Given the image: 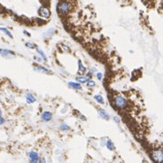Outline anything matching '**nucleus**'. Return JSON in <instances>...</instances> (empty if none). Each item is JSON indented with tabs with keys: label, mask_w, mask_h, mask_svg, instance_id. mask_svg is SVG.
Wrapping results in <instances>:
<instances>
[{
	"label": "nucleus",
	"mask_w": 163,
	"mask_h": 163,
	"mask_svg": "<svg viewBox=\"0 0 163 163\" xmlns=\"http://www.w3.org/2000/svg\"><path fill=\"white\" fill-rule=\"evenodd\" d=\"M72 8V5L71 2L68 1H63V2H59L57 5V10L59 13L63 14H67L68 13L71 12Z\"/></svg>",
	"instance_id": "f257e3e1"
},
{
	"label": "nucleus",
	"mask_w": 163,
	"mask_h": 163,
	"mask_svg": "<svg viewBox=\"0 0 163 163\" xmlns=\"http://www.w3.org/2000/svg\"><path fill=\"white\" fill-rule=\"evenodd\" d=\"M114 104L119 109H125L128 105V101L124 97L121 95H118L114 98Z\"/></svg>",
	"instance_id": "f03ea898"
},
{
	"label": "nucleus",
	"mask_w": 163,
	"mask_h": 163,
	"mask_svg": "<svg viewBox=\"0 0 163 163\" xmlns=\"http://www.w3.org/2000/svg\"><path fill=\"white\" fill-rule=\"evenodd\" d=\"M152 158H153V159L157 163H162V161H163L162 151H161L160 150H155V151L152 153Z\"/></svg>",
	"instance_id": "7ed1b4c3"
},
{
	"label": "nucleus",
	"mask_w": 163,
	"mask_h": 163,
	"mask_svg": "<svg viewBox=\"0 0 163 163\" xmlns=\"http://www.w3.org/2000/svg\"><path fill=\"white\" fill-rule=\"evenodd\" d=\"M38 13H39L40 16L45 17V18H48V17H50V16H51L50 9L46 6H41L39 9V11H38Z\"/></svg>",
	"instance_id": "20e7f679"
},
{
	"label": "nucleus",
	"mask_w": 163,
	"mask_h": 163,
	"mask_svg": "<svg viewBox=\"0 0 163 163\" xmlns=\"http://www.w3.org/2000/svg\"><path fill=\"white\" fill-rule=\"evenodd\" d=\"M29 160H30V163L39 162V155H38L37 152L31 151L30 153H29Z\"/></svg>",
	"instance_id": "39448f33"
},
{
	"label": "nucleus",
	"mask_w": 163,
	"mask_h": 163,
	"mask_svg": "<svg viewBox=\"0 0 163 163\" xmlns=\"http://www.w3.org/2000/svg\"><path fill=\"white\" fill-rule=\"evenodd\" d=\"M41 119L43 120V121H50L51 120L53 119V114L51 113L50 112H45L42 114Z\"/></svg>",
	"instance_id": "423d86ee"
},
{
	"label": "nucleus",
	"mask_w": 163,
	"mask_h": 163,
	"mask_svg": "<svg viewBox=\"0 0 163 163\" xmlns=\"http://www.w3.org/2000/svg\"><path fill=\"white\" fill-rule=\"evenodd\" d=\"M0 54L3 57L8 58L10 55H14V53L13 51L6 50V49H0Z\"/></svg>",
	"instance_id": "0eeeda50"
},
{
	"label": "nucleus",
	"mask_w": 163,
	"mask_h": 163,
	"mask_svg": "<svg viewBox=\"0 0 163 163\" xmlns=\"http://www.w3.org/2000/svg\"><path fill=\"white\" fill-rule=\"evenodd\" d=\"M34 70L38 71V72H43V73H52V71L47 68H45V67L43 66H35L34 67Z\"/></svg>",
	"instance_id": "6e6552de"
},
{
	"label": "nucleus",
	"mask_w": 163,
	"mask_h": 163,
	"mask_svg": "<svg viewBox=\"0 0 163 163\" xmlns=\"http://www.w3.org/2000/svg\"><path fill=\"white\" fill-rule=\"evenodd\" d=\"M35 101H36L35 97H34L33 94H31V93H27L26 94V101H27V103L31 104V103H34Z\"/></svg>",
	"instance_id": "1a4fd4ad"
},
{
	"label": "nucleus",
	"mask_w": 163,
	"mask_h": 163,
	"mask_svg": "<svg viewBox=\"0 0 163 163\" xmlns=\"http://www.w3.org/2000/svg\"><path fill=\"white\" fill-rule=\"evenodd\" d=\"M68 85L70 87H72V88L75 89V90H81L82 89V86L80 83H73V82H70V83H68Z\"/></svg>",
	"instance_id": "9d476101"
},
{
	"label": "nucleus",
	"mask_w": 163,
	"mask_h": 163,
	"mask_svg": "<svg viewBox=\"0 0 163 163\" xmlns=\"http://www.w3.org/2000/svg\"><path fill=\"white\" fill-rule=\"evenodd\" d=\"M99 113H100V115L103 118V119H106V120L110 119V116L108 115V113L105 112V110H103L102 109H99Z\"/></svg>",
	"instance_id": "9b49d317"
},
{
	"label": "nucleus",
	"mask_w": 163,
	"mask_h": 163,
	"mask_svg": "<svg viewBox=\"0 0 163 163\" xmlns=\"http://www.w3.org/2000/svg\"><path fill=\"white\" fill-rule=\"evenodd\" d=\"M94 99L99 103H101V104H104V100H103L102 96H101V94H96V95H94Z\"/></svg>",
	"instance_id": "f8f14e48"
},
{
	"label": "nucleus",
	"mask_w": 163,
	"mask_h": 163,
	"mask_svg": "<svg viewBox=\"0 0 163 163\" xmlns=\"http://www.w3.org/2000/svg\"><path fill=\"white\" fill-rule=\"evenodd\" d=\"M106 147H107V149H108V150H114V144H113V142H112V141L110 140V139H109V140H107Z\"/></svg>",
	"instance_id": "ddd939ff"
},
{
	"label": "nucleus",
	"mask_w": 163,
	"mask_h": 163,
	"mask_svg": "<svg viewBox=\"0 0 163 163\" xmlns=\"http://www.w3.org/2000/svg\"><path fill=\"white\" fill-rule=\"evenodd\" d=\"M0 31H2V32H4L5 34H6V35H8L10 38H13V34H11V33L9 32V31L7 30L6 28H5V27H0Z\"/></svg>",
	"instance_id": "4468645a"
},
{
	"label": "nucleus",
	"mask_w": 163,
	"mask_h": 163,
	"mask_svg": "<svg viewBox=\"0 0 163 163\" xmlns=\"http://www.w3.org/2000/svg\"><path fill=\"white\" fill-rule=\"evenodd\" d=\"M78 63H79V72H86V68L83 66V64L82 63V62L80 61V60L78 61Z\"/></svg>",
	"instance_id": "2eb2a0df"
},
{
	"label": "nucleus",
	"mask_w": 163,
	"mask_h": 163,
	"mask_svg": "<svg viewBox=\"0 0 163 163\" xmlns=\"http://www.w3.org/2000/svg\"><path fill=\"white\" fill-rule=\"evenodd\" d=\"M76 81H79L80 83H87V82L89 81V79L88 78H86V77H83V76H81V77H77L76 78Z\"/></svg>",
	"instance_id": "dca6fc26"
},
{
	"label": "nucleus",
	"mask_w": 163,
	"mask_h": 163,
	"mask_svg": "<svg viewBox=\"0 0 163 163\" xmlns=\"http://www.w3.org/2000/svg\"><path fill=\"white\" fill-rule=\"evenodd\" d=\"M95 82L92 81V80H89L88 82H87V85H88L89 87H94L95 86Z\"/></svg>",
	"instance_id": "f3484780"
},
{
	"label": "nucleus",
	"mask_w": 163,
	"mask_h": 163,
	"mask_svg": "<svg viewBox=\"0 0 163 163\" xmlns=\"http://www.w3.org/2000/svg\"><path fill=\"white\" fill-rule=\"evenodd\" d=\"M38 54H40V55H41V56H42V57H43V60H45V62H46V61H47V58H46V56H45V53H43V51H42V50H38Z\"/></svg>",
	"instance_id": "a211bd4d"
},
{
	"label": "nucleus",
	"mask_w": 163,
	"mask_h": 163,
	"mask_svg": "<svg viewBox=\"0 0 163 163\" xmlns=\"http://www.w3.org/2000/svg\"><path fill=\"white\" fill-rule=\"evenodd\" d=\"M61 129H62V130H70V127H69L68 125H66V124H62L61 125Z\"/></svg>",
	"instance_id": "6ab92c4d"
},
{
	"label": "nucleus",
	"mask_w": 163,
	"mask_h": 163,
	"mask_svg": "<svg viewBox=\"0 0 163 163\" xmlns=\"http://www.w3.org/2000/svg\"><path fill=\"white\" fill-rule=\"evenodd\" d=\"M25 46H27L28 48H30V49H34V48H35V45H34V43H25Z\"/></svg>",
	"instance_id": "aec40b11"
},
{
	"label": "nucleus",
	"mask_w": 163,
	"mask_h": 163,
	"mask_svg": "<svg viewBox=\"0 0 163 163\" xmlns=\"http://www.w3.org/2000/svg\"><path fill=\"white\" fill-rule=\"evenodd\" d=\"M97 78H98V80H101V78H102V74H101V72H98V73H97Z\"/></svg>",
	"instance_id": "412c9836"
},
{
	"label": "nucleus",
	"mask_w": 163,
	"mask_h": 163,
	"mask_svg": "<svg viewBox=\"0 0 163 163\" xmlns=\"http://www.w3.org/2000/svg\"><path fill=\"white\" fill-rule=\"evenodd\" d=\"M5 119H3V118H1L0 117V125H2V124H4L5 123Z\"/></svg>",
	"instance_id": "4be33fe9"
},
{
	"label": "nucleus",
	"mask_w": 163,
	"mask_h": 163,
	"mask_svg": "<svg viewBox=\"0 0 163 163\" xmlns=\"http://www.w3.org/2000/svg\"><path fill=\"white\" fill-rule=\"evenodd\" d=\"M114 121H115L117 123H120V119L117 117V116H116V117H114Z\"/></svg>",
	"instance_id": "5701e85b"
},
{
	"label": "nucleus",
	"mask_w": 163,
	"mask_h": 163,
	"mask_svg": "<svg viewBox=\"0 0 163 163\" xmlns=\"http://www.w3.org/2000/svg\"><path fill=\"white\" fill-rule=\"evenodd\" d=\"M38 163H45V159H43H43H40V160H39V162H38Z\"/></svg>",
	"instance_id": "b1692460"
},
{
	"label": "nucleus",
	"mask_w": 163,
	"mask_h": 163,
	"mask_svg": "<svg viewBox=\"0 0 163 163\" xmlns=\"http://www.w3.org/2000/svg\"><path fill=\"white\" fill-rule=\"evenodd\" d=\"M24 34H27V35L30 36V34H29V33H27L26 31H24Z\"/></svg>",
	"instance_id": "393cba45"
},
{
	"label": "nucleus",
	"mask_w": 163,
	"mask_h": 163,
	"mask_svg": "<svg viewBox=\"0 0 163 163\" xmlns=\"http://www.w3.org/2000/svg\"><path fill=\"white\" fill-rule=\"evenodd\" d=\"M143 163H149L148 161H146V160H143Z\"/></svg>",
	"instance_id": "a878e982"
},
{
	"label": "nucleus",
	"mask_w": 163,
	"mask_h": 163,
	"mask_svg": "<svg viewBox=\"0 0 163 163\" xmlns=\"http://www.w3.org/2000/svg\"><path fill=\"white\" fill-rule=\"evenodd\" d=\"M1 115H2V112H1V110H0V117H1Z\"/></svg>",
	"instance_id": "bb28decb"
}]
</instances>
